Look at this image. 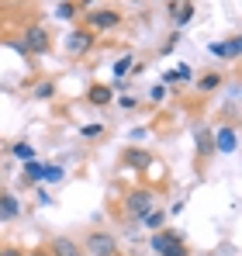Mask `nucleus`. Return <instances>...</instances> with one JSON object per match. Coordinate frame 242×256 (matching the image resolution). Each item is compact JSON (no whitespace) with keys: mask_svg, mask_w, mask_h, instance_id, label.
Masks as SVG:
<instances>
[{"mask_svg":"<svg viewBox=\"0 0 242 256\" xmlns=\"http://www.w3.org/2000/svg\"><path fill=\"white\" fill-rule=\"evenodd\" d=\"M208 52L218 56V59H228V56H225V42H211V45H208Z\"/></svg>","mask_w":242,"mask_h":256,"instance_id":"nucleus-26","label":"nucleus"},{"mask_svg":"<svg viewBox=\"0 0 242 256\" xmlns=\"http://www.w3.org/2000/svg\"><path fill=\"white\" fill-rule=\"evenodd\" d=\"M62 176H66V170H62L59 163H45V170H42V180H45V184H59Z\"/></svg>","mask_w":242,"mask_h":256,"instance_id":"nucleus-17","label":"nucleus"},{"mask_svg":"<svg viewBox=\"0 0 242 256\" xmlns=\"http://www.w3.org/2000/svg\"><path fill=\"white\" fill-rule=\"evenodd\" d=\"M118 104H121V108H124V111H132V108H135V97H121Z\"/></svg>","mask_w":242,"mask_h":256,"instance_id":"nucleus-28","label":"nucleus"},{"mask_svg":"<svg viewBox=\"0 0 242 256\" xmlns=\"http://www.w3.org/2000/svg\"><path fill=\"white\" fill-rule=\"evenodd\" d=\"M32 97H35V100H48V97H56V80H42V84L32 90Z\"/></svg>","mask_w":242,"mask_h":256,"instance_id":"nucleus-18","label":"nucleus"},{"mask_svg":"<svg viewBox=\"0 0 242 256\" xmlns=\"http://www.w3.org/2000/svg\"><path fill=\"white\" fill-rule=\"evenodd\" d=\"M194 142H198V152H201V156H211V152H214V142H211V132H208V128H198V132H194Z\"/></svg>","mask_w":242,"mask_h":256,"instance_id":"nucleus-14","label":"nucleus"},{"mask_svg":"<svg viewBox=\"0 0 242 256\" xmlns=\"http://www.w3.org/2000/svg\"><path fill=\"white\" fill-rule=\"evenodd\" d=\"M142 225H146V228H152V232L166 228V212H162V208H152V212L142 218Z\"/></svg>","mask_w":242,"mask_h":256,"instance_id":"nucleus-15","label":"nucleus"},{"mask_svg":"<svg viewBox=\"0 0 242 256\" xmlns=\"http://www.w3.org/2000/svg\"><path fill=\"white\" fill-rule=\"evenodd\" d=\"M10 152H14L21 163H32V160H35V146H32V142H14Z\"/></svg>","mask_w":242,"mask_h":256,"instance_id":"nucleus-16","label":"nucleus"},{"mask_svg":"<svg viewBox=\"0 0 242 256\" xmlns=\"http://www.w3.org/2000/svg\"><path fill=\"white\" fill-rule=\"evenodd\" d=\"M173 80H194V70H190L187 62H180V66L173 70Z\"/></svg>","mask_w":242,"mask_h":256,"instance_id":"nucleus-23","label":"nucleus"},{"mask_svg":"<svg viewBox=\"0 0 242 256\" xmlns=\"http://www.w3.org/2000/svg\"><path fill=\"white\" fill-rule=\"evenodd\" d=\"M132 66H135V56H121L118 62H114V76H118V80H124V76L132 73Z\"/></svg>","mask_w":242,"mask_h":256,"instance_id":"nucleus-20","label":"nucleus"},{"mask_svg":"<svg viewBox=\"0 0 242 256\" xmlns=\"http://www.w3.org/2000/svg\"><path fill=\"white\" fill-rule=\"evenodd\" d=\"M83 250L90 256H114L118 253V242H114V236H108V232H90V236L83 239Z\"/></svg>","mask_w":242,"mask_h":256,"instance_id":"nucleus-5","label":"nucleus"},{"mask_svg":"<svg viewBox=\"0 0 242 256\" xmlns=\"http://www.w3.org/2000/svg\"><path fill=\"white\" fill-rule=\"evenodd\" d=\"M42 170H45V163H38V160L24 163V173H21V184H42Z\"/></svg>","mask_w":242,"mask_h":256,"instance_id":"nucleus-13","label":"nucleus"},{"mask_svg":"<svg viewBox=\"0 0 242 256\" xmlns=\"http://www.w3.org/2000/svg\"><path fill=\"white\" fill-rule=\"evenodd\" d=\"M24 256H48V250H45V246H35L32 253H24Z\"/></svg>","mask_w":242,"mask_h":256,"instance_id":"nucleus-29","label":"nucleus"},{"mask_svg":"<svg viewBox=\"0 0 242 256\" xmlns=\"http://www.w3.org/2000/svg\"><path fill=\"white\" fill-rule=\"evenodd\" d=\"M52 10H56V18H62V21H73V18L80 14V4H56Z\"/></svg>","mask_w":242,"mask_h":256,"instance_id":"nucleus-19","label":"nucleus"},{"mask_svg":"<svg viewBox=\"0 0 242 256\" xmlns=\"http://www.w3.org/2000/svg\"><path fill=\"white\" fill-rule=\"evenodd\" d=\"M48 256H80V242L70 236H52V246H45Z\"/></svg>","mask_w":242,"mask_h":256,"instance_id":"nucleus-8","label":"nucleus"},{"mask_svg":"<svg viewBox=\"0 0 242 256\" xmlns=\"http://www.w3.org/2000/svg\"><path fill=\"white\" fill-rule=\"evenodd\" d=\"M211 142H214V152H222V156H232L236 149H239V132L232 125H222L214 135H211Z\"/></svg>","mask_w":242,"mask_h":256,"instance_id":"nucleus-6","label":"nucleus"},{"mask_svg":"<svg viewBox=\"0 0 242 256\" xmlns=\"http://www.w3.org/2000/svg\"><path fill=\"white\" fill-rule=\"evenodd\" d=\"M90 48H94V32L73 28V32L66 35V52H70V56H86Z\"/></svg>","mask_w":242,"mask_h":256,"instance_id":"nucleus-7","label":"nucleus"},{"mask_svg":"<svg viewBox=\"0 0 242 256\" xmlns=\"http://www.w3.org/2000/svg\"><path fill=\"white\" fill-rule=\"evenodd\" d=\"M86 100L94 104V108H104V104H111L114 100V90L108 84H94L90 90H86Z\"/></svg>","mask_w":242,"mask_h":256,"instance_id":"nucleus-10","label":"nucleus"},{"mask_svg":"<svg viewBox=\"0 0 242 256\" xmlns=\"http://www.w3.org/2000/svg\"><path fill=\"white\" fill-rule=\"evenodd\" d=\"M124 163H128L132 170H149V166H152V156H149L146 149H128V152H124Z\"/></svg>","mask_w":242,"mask_h":256,"instance_id":"nucleus-11","label":"nucleus"},{"mask_svg":"<svg viewBox=\"0 0 242 256\" xmlns=\"http://www.w3.org/2000/svg\"><path fill=\"white\" fill-rule=\"evenodd\" d=\"M194 14H198V7H194V4H176V10H173V21H176V28L190 24V21H194Z\"/></svg>","mask_w":242,"mask_h":256,"instance_id":"nucleus-12","label":"nucleus"},{"mask_svg":"<svg viewBox=\"0 0 242 256\" xmlns=\"http://www.w3.org/2000/svg\"><path fill=\"white\" fill-rule=\"evenodd\" d=\"M100 132H104V125H100V122H94V125H83V128H80L83 138H97Z\"/></svg>","mask_w":242,"mask_h":256,"instance_id":"nucleus-24","label":"nucleus"},{"mask_svg":"<svg viewBox=\"0 0 242 256\" xmlns=\"http://www.w3.org/2000/svg\"><path fill=\"white\" fill-rule=\"evenodd\" d=\"M0 256H24V250H18V246H0Z\"/></svg>","mask_w":242,"mask_h":256,"instance_id":"nucleus-27","label":"nucleus"},{"mask_svg":"<svg viewBox=\"0 0 242 256\" xmlns=\"http://www.w3.org/2000/svg\"><path fill=\"white\" fill-rule=\"evenodd\" d=\"M156 208V190H149V187H135V190H128V198H124V212L132 214V218H146V214Z\"/></svg>","mask_w":242,"mask_h":256,"instance_id":"nucleus-2","label":"nucleus"},{"mask_svg":"<svg viewBox=\"0 0 242 256\" xmlns=\"http://www.w3.org/2000/svg\"><path fill=\"white\" fill-rule=\"evenodd\" d=\"M121 24V14L118 7H94L86 14V32H111Z\"/></svg>","mask_w":242,"mask_h":256,"instance_id":"nucleus-3","label":"nucleus"},{"mask_svg":"<svg viewBox=\"0 0 242 256\" xmlns=\"http://www.w3.org/2000/svg\"><path fill=\"white\" fill-rule=\"evenodd\" d=\"M149 100H156V104H162V100H166V86H162V84H156L152 90H149Z\"/></svg>","mask_w":242,"mask_h":256,"instance_id":"nucleus-25","label":"nucleus"},{"mask_svg":"<svg viewBox=\"0 0 242 256\" xmlns=\"http://www.w3.org/2000/svg\"><path fill=\"white\" fill-rule=\"evenodd\" d=\"M21 214V204H18V198L10 194V190H0V222H14Z\"/></svg>","mask_w":242,"mask_h":256,"instance_id":"nucleus-9","label":"nucleus"},{"mask_svg":"<svg viewBox=\"0 0 242 256\" xmlns=\"http://www.w3.org/2000/svg\"><path fill=\"white\" fill-rule=\"evenodd\" d=\"M225 56H228V59H239V56H242V38H239V35L225 38Z\"/></svg>","mask_w":242,"mask_h":256,"instance_id":"nucleus-21","label":"nucleus"},{"mask_svg":"<svg viewBox=\"0 0 242 256\" xmlns=\"http://www.w3.org/2000/svg\"><path fill=\"white\" fill-rule=\"evenodd\" d=\"M149 246H152V253H160V256H187L184 232H176V228H160V232H152V236H149Z\"/></svg>","mask_w":242,"mask_h":256,"instance_id":"nucleus-1","label":"nucleus"},{"mask_svg":"<svg viewBox=\"0 0 242 256\" xmlns=\"http://www.w3.org/2000/svg\"><path fill=\"white\" fill-rule=\"evenodd\" d=\"M21 45H24V52H28V56H45V52L52 48V35H48L42 24H32V28H24Z\"/></svg>","mask_w":242,"mask_h":256,"instance_id":"nucleus-4","label":"nucleus"},{"mask_svg":"<svg viewBox=\"0 0 242 256\" xmlns=\"http://www.w3.org/2000/svg\"><path fill=\"white\" fill-rule=\"evenodd\" d=\"M198 86H201L204 94H208V90H218V86H222V73H208V76H201Z\"/></svg>","mask_w":242,"mask_h":256,"instance_id":"nucleus-22","label":"nucleus"}]
</instances>
